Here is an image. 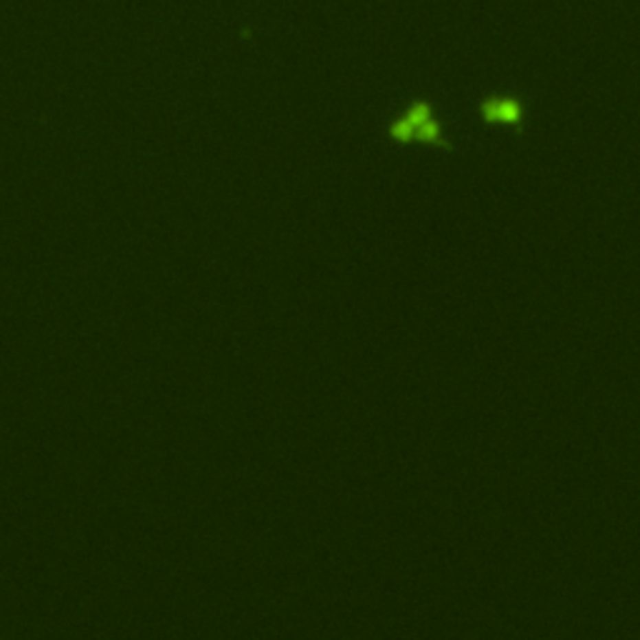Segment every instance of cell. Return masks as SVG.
<instances>
[{
	"mask_svg": "<svg viewBox=\"0 0 640 640\" xmlns=\"http://www.w3.org/2000/svg\"><path fill=\"white\" fill-rule=\"evenodd\" d=\"M525 98L516 90H493V93H483L473 105V113L478 115L483 125H503L510 128L518 138L525 135V113H523Z\"/></svg>",
	"mask_w": 640,
	"mask_h": 640,
	"instance_id": "cell-2",
	"label": "cell"
},
{
	"mask_svg": "<svg viewBox=\"0 0 640 640\" xmlns=\"http://www.w3.org/2000/svg\"><path fill=\"white\" fill-rule=\"evenodd\" d=\"M390 145H423L443 153H455V143L443 128V113L435 100L426 96L410 98L395 115H390L380 131Z\"/></svg>",
	"mask_w": 640,
	"mask_h": 640,
	"instance_id": "cell-1",
	"label": "cell"
}]
</instances>
